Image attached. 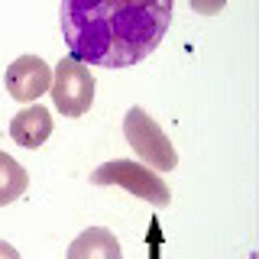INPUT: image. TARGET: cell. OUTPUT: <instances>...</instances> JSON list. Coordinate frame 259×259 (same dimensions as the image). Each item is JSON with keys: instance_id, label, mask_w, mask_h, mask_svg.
Returning a JSON list of instances; mask_svg holds the SVG:
<instances>
[{"instance_id": "cell-1", "label": "cell", "mask_w": 259, "mask_h": 259, "mask_svg": "<svg viewBox=\"0 0 259 259\" xmlns=\"http://www.w3.org/2000/svg\"><path fill=\"white\" fill-rule=\"evenodd\" d=\"M62 36L71 59L130 68L149 59L172 26V0H62Z\"/></svg>"}, {"instance_id": "cell-2", "label": "cell", "mask_w": 259, "mask_h": 259, "mask_svg": "<svg viewBox=\"0 0 259 259\" xmlns=\"http://www.w3.org/2000/svg\"><path fill=\"white\" fill-rule=\"evenodd\" d=\"M123 136L130 143V149L143 159V165H149L152 172H172L178 165V152L172 140L165 136L156 120L149 117L143 107H130L123 117Z\"/></svg>"}, {"instance_id": "cell-3", "label": "cell", "mask_w": 259, "mask_h": 259, "mask_svg": "<svg viewBox=\"0 0 259 259\" xmlns=\"http://www.w3.org/2000/svg\"><path fill=\"white\" fill-rule=\"evenodd\" d=\"M91 182L126 188L130 194L149 201L152 207H165L168 201H172V191H168V185L159 178V172H152L149 165L133 162V159H110V162H104V165H97Z\"/></svg>"}, {"instance_id": "cell-4", "label": "cell", "mask_w": 259, "mask_h": 259, "mask_svg": "<svg viewBox=\"0 0 259 259\" xmlns=\"http://www.w3.org/2000/svg\"><path fill=\"white\" fill-rule=\"evenodd\" d=\"M49 91H52V104L59 113H65V117H81L94 104V75L84 62L68 55V59H62L55 65Z\"/></svg>"}, {"instance_id": "cell-5", "label": "cell", "mask_w": 259, "mask_h": 259, "mask_svg": "<svg viewBox=\"0 0 259 259\" xmlns=\"http://www.w3.org/2000/svg\"><path fill=\"white\" fill-rule=\"evenodd\" d=\"M49 81H52V68H49V62L39 59V55H20L16 62H10V68H7V75H4L7 94L20 104L39 101V97L49 91Z\"/></svg>"}, {"instance_id": "cell-6", "label": "cell", "mask_w": 259, "mask_h": 259, "mask_svg": "<svg viewBox=\"0 0 259 259\" xmlns=\"http://www.w3.org/2000/svg\"><path fill=\"white\" fill-rule=\"evenodd\" d=\"M52 113H49L46 104H29L23 107L16 117L10 120V136L16 146L23 149H39L49 136H52Z\"/></svg>"}, {"instance_id": "cell-7", "label": "cell", "mask_w": 259, "mask_h": 259, "mask_svg": "<svg viewBox=\"0 0 259 259\" xmlns=\"http://www.w3.org/2000/svg\"><path fill=\"white\" fill-rule=\"evenodd\" d=\"M68 259H123V249L107 227H88L71 240Z\"/></svg>"}, {"instance_id": "cell-8", "label": "cell", "mask_w": 259, "mask_h": 259, "mask_svg": "<svg viewBox=\"0 0 259 259\" xmlns=\"http://www.w3.org/2000/svg\"><path fill=\"white\" fill-rule=\"evenodd\" d=\"M26 185H29L26 168L0 149V207L13 204L16 198H23V194H26Z\"/></svg>"}, {"instance_id": "cell-9", "label": "cell", "mask_w": 259, "mask_h": 259, "mask_svg": "<svg viewBox=\"0 0 259 259\" xmlns=\"http://www.w3.org/2000/svg\"><path fill=\"white\" fill-rule=\"evenodd\" d=\"M224 7H227V0H191V10L201 13V16H214V13H221Z\"/></svg>"}, {"instance_id": "cell-10", "label": "cell", "mask_w": 259, "mask_h": 259, "mask_svg": "<svg viewBox=\"0 0 259 259\" xmlns=\"http://www.w3.org/2000/svg\"><path fill=\"white\" fill-rule=\"evenodd\" d=\"M0 259H20V253H16L10 243H4V240H0Z\"/></svg>"}]
</instances>
